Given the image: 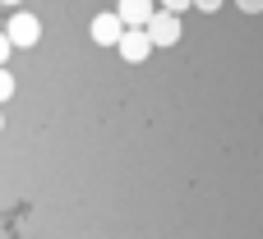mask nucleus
<instances>
[{"instance_id":"nucleus-12","label":"nucleus","mask_w":263,"mask_h":239,"mask_svg":"<svg viewBox=\"0 0 263 239\" xmlns=\"http://www.w3.org/2000/svg\"><path fill=\"white\" fill-rule=\"evenodd\" d=\"M0 129H5V120H0Z\"/></svg>"},{"instance_id":"nucleus-4","label":"nucleus","mask_w":263,"mask_h":239,"mask_svg":"<svg viewBox=\"0 0 263 239\" xmlns=\"http://www.w3.org/2000/svg\"><path fill=\"white\" fill-rule=\"evenodd\" d=\"M120 32H125V23L116 18V9H111V14H97V18H92V28H88V37H92L97 46H116V41H120Z\"/></svg>"},{"instance_id":"nucleus-8","label":"nucleus","mask_w":263,"mask_h":239,"mask_svg":"<svg viewBox=\"0 0 263 239\" xmlns=\"http://www.w3.org/2000/svg\"><path fill=\"white\" fill-rule=\"evenodd\" d=\"M162 9H166V14H185V9H190V0H162Z\"/></svg>"},{"instance_id":"nucleus-1","label":"nucleus","mask_w":263,"mask_h":239,"mask_svg":"<svg viewBox=\"0 0 263 239\" xmlns=\"http://www.w3.org/2000/svg\"><path fill=\"white\" fill-rule=\"evenodd\" d=\"M180 14H166V9H153V18L143 23V37H148V46L157 51V46H176L180 41Z\"/></svg>"},{"instance_id":"nucleus-7","label":"nucleus","mask_w":263,"mask_h":239,"mask_svg":"<svg viewBox=\"0 0 263 239\" xmlns=\"http://www.w3.org/2000/svg\"><path fill=\"white\" fill-rule=\"evenodd\" d=\"M190 5H194V9H203V14H217L227 0H190Z\"/></svg>"},{"instance_id":"nucleus-11","label":"nucleus","mask_w":263,"mask_h":239,"mask_svg":"<svg viewBox=\"0 0 263 239\" xmlns=\"http://www.w3.org/2000/svg\"><path fill=\"white\" fill-rule=\"evenodd\" d=\"M5 5H9V9H18V0H5Z\"/></svg>"},{"instance_id":"nucleus-3","label":"nucleus","mask_w":263,"mask_h":239,"mask_svg":"<svg viewBox=\"0 0 263 239\" xmlns=\"http://www.w3.org/2000/svg\"><path fill=\"white\" fill-rule=\"evenodd\" d=\"M116 51H120V60H125V64H143V60L153 55V46H148L143 28H125V32H120V41H116Z\"/></svg>"},{"instance_id":"nucleus-10","label":"nucleus","mask_w":263,"mask_h":239,"mask_svg":"<svg viewBox=\"0 0 263 239\" xmlns=\"http://www.w3.org/2000/svg\"><path fill=\"white\" fill-rule=\"evenodd\" d=\"M9 55H14V46H9V41H5V32H0V69H5V60H9Z\"/></svg>"},{"instance_id":"nucleus-9","label":"nucleus","mask_w":263,"mask_h":239,"mask_svg":"<svg viewBox=\"0 0 263 239\" xmlns=\"http://www.w3.org/2000/svg\"><path fill=\"white\" fill-rule=\"evenodd\" d=\"M236 9H245V14H263V0H236Z\"/></svg>"},{"instance_id":"nucleus-2","label":"nucleus","mask_w":263,"mask_h":239,"mask_svg":"<svg viewBox=\"0 0 263 239\" xmlns=\"http://www.w3.org/2000/svg\"><path fill=\"white\" fill-rule=\"evenodd\" d=\"M5 41L9 46H37L42 41V18L28 14V9H14L9 23H5Z\"/></svg>"},{"instance_id":"nucleus-6","label":"nucleus","mask_w":263,"mask_h":239,"mask_svg":"<svg viewBox=\"0 0 263 239\" xmlns=\"http://www.w3.org/2000/svg\"><path fill=\"white\" fill-rule=\"evenodd\" d=\"M9 97H14V74H9V69H0V106H5Z\"/></svg>"},{"instance_id":"nucleus-5","label":"nucleus","mask_w":263,"mask_h":239,"mask_svg":"<svg viewBox=\"0 0 263 239\" xmlns=\"http://www.w3.org/2000/svg\"><path fill=\"white\" fill-rule=\"evenodd\" d=\"M153 9H157L153 0H120V5H116V18H120L125 28H143V23L153 18Z\"/></svg>"}]
</instances>
